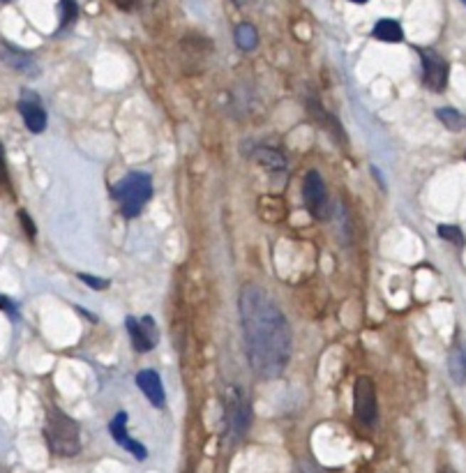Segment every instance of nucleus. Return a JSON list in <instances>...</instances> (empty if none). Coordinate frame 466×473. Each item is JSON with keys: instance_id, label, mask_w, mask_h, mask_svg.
<instances>
[{"instance_id": "obj_1", "label": "nucleus", "mask_w": 466, "mask_h": 473, "mask_svg": "<svg viewBox=\"0 0 466 473\" xmlns=\"http://www.w3.org/2000/svg\"><path fill=\"white\" fill-rule=\"evenodd\" d=\"M245 354L259 378H280L291 361V328L284 312L259 284H247L238 298Z\"/></svg>"}, {"instance_id": "obj_2", "label": "nucleus", "mask_w": 466, "mask_h": 473, "mask_svg": "<svg viewBox=\"0 0 466 473\" xmlns=\"http://www.w3.org/2000/svg\"><path fill=\"white\" fill-rule=\"evenodd\" d=\"M44 439H46V446L51 448L53 455L74 457V455H79V450H81L79 422L70 418L65 411L55 409V406H49V411H46Z\"/></svg>"}, {"instance_id": "obj_3", "label": "nucleus", "mask_w": 466, "mask_h": 473, "mask_svg": "<svg viewBox=\"0 0 466 473\" xmlns=\"http://www.w3.org/2000/svg\"><path fill=\"white\" fill-rule=\"evenodd\" d=\"M113 196L120 206V213L132 220L144 211L153 196V181L144 171H132L113 185Z\"/></svg>"}, {"instance_id": "obj_4", "label": "nucleus", "mask_w": 466, "mask_h": 473, "mask_svg": "<svg viewBox=\"0 0 466 473\" xmlns=\"http://www.w3.org/2000/svg\"><path fill=\"white\" fill-rule=\"evenodd\" d=\"M302 198H305V208L314 220H319V222L330 220L328 189H326V183H323L319 171H309L305 176V183H302Z\"/></svg>"}, {"instance_id": "obj_5", "label": "nucleus", "mask_w": 466, "mask_h": 473, "mask_svg": "<svg viewBox=\"0 0 466 473\" xmlns=\"http://www.w3.org/2000/svg\"><path fill=\"white\" fill-rule=\"evenodd\" d=\"M354 413L358 422H363L365 427H372L378 418L376 386L369 376H358L354 383Z\"/></svg>"}, {"instance_id": "obj_6", "label": "nucleus", "mask_w": 466, "mask_h": 473, "mask_svg": "<svg viewBox=\"0 0 466 473\" xmlns=\"http://www.w3.org/2000/svg\"><path fill=\"white\" fill-rule=\"evenodd\" d=\"M250 402L245 400V395L240 388H229L226 390V427H229V434L240 441L245 437L247 427H250Z\"/></svg>"}, {"instance_id": "obj_7", "label": "nucleus", "mask_w": 466, "mask_h": 473, "mask_svg": "<svg viewBox=\"0 0 466 473\" xmlns=\"http://www.w3.org/2000/svg\"><path fill=\"white\" fill-rule=\"evenodd\" d=\"M420 60H423V83L432 92H443L445 86H448V72H450L448 60L432 49H420Z\"/></svg>"}, {"instance_id": "obj_8", "label": "nucleus", "mask_w": 466, "mask_h": 473, "mask_svg": "<svg viewBox=\"0 0 466 473\" xmlns=\"http://www.w3.org/2000/svg\"><path fill=\"white\" fill-rule=\"evenodd\" d=\"M127 333L132 339V346L137 349L139 354H148L153 351L159 342V333H157V324L153 317H127L125 319Z\"/></svg>"}, {"instance_id": "obj_9", "label": "nucleus", "mask_w": 466, "mask_h": 473, "mask_svg": "<svg viewBox=\"0 0 466 473\" xmlns=\"http://www.w3.org/2000/svg\"><path fill=\"white\" fill-rule=\"evenodd\" d=\"M18 113H21L26 127L31 129L33 134H40V132L46 129V111L35 92L23 90L21 100H18Z\"/></svg>"}, {"instance_id": "obj_10", "label": "nucleus", "mask_w": 466, "mask_h": 473, "mask_svg": "<svg viewBox=\"0 0 466 473\" xmlns=\"http://www.w3.org/2000/svg\"><path fill=\"white\" fill-rule=\"evenodd\" d=\"M109 432H111L113 441H116L118 446L125 448L129 455H134L139 462H144V459L148 457L146 446H141L139 441H134V439H132L129 434H127V413H125V411H120V413L113 415L111 422H109Z\"/></svg>"}, {"instance_id": "obj_11", "label": "nucleus", "mask_w": 466, "mask_h": 473, "mask_svg": "<svg viewBox=\"0 0 466 473\" xmlns=\"http://www.w3.org/2000/svg\"><path fill=\"white\" fill-rule=\"evenodd\" d=\"M307 109H309V113L314 116V120H317L319 125L326 129L332 139L341 141V144H346V137H344V129H341V122H339L335 116H332V113H328L326 107H323L319 100L307 97Z\"/></svg>"}, {"instance_id": "obj_12", "label": "nucleus", "mask_w": 466, "mask_h": 473, "mask_svg": "<svg viewBox=\"0 0 466 473\" xmlns=\"http://www.w3.org/2000/svg\"><path fill=\"white\" fill-rule=\"evenodd\" d=\"M137 386L141 388V393L148 397V402L153 406H164L166 393H164V386H161V376L155 370H141L137 374Z\"/></svg>"}, {"instance_id": "obj_13", "label": "nucleus", "mask_w": 466, "mask_h": 473, "mask_svg": "<svg viewBox=\"0 0 466 473\" xmlns=\"http://www.w3.org/2000/svg\"><path fill=\"white\" fill-rule=\"evenodd\" d=\"M0 58H3L9 68L12 70H16V72H21V74H37V65H35V60H33V55L31 53H26V51H18V49H14V46H9V44H0Z\"/></svg>"}, {"instance_id": "obj_14", "label": "nucleus", "mask_w": 466, "mask_h": 473, "mask_svg": "<svg viewBox=\"0 0 466 473\" xmlns=\"http://www.w3.org/2000/svg\"><path fill=\"white\" fill-rule=\"evenodd\" d=\"M252 155H254L256 162H259L261 166H265L272 174H284V171H287V157H284L282 153H277V150L259 146V148H254Z\"/></svg>"}, {"instance_id": "obj_15", "label": "nucleus", "mask_w": 466, "mask_h": 473, "mask_svg": "<svg viewBox=\"0 0 466 473\" xmlns=\"http://www.w3.org/2000/svg\"><path fill=\"white\" fill-rule=\"evenodd\" d=\"M372 35L381 42H402L404 40L402 26H399L395 18H381V21H376Z\"/></svg>"}, {"instance_id": "obj_16", "label": "nucleus", "mask_w": 466, "mask_h": 473, "mask_svg": "<svg viewBox=\"0 0 466 473\" xmlns=\"http://www.w3.org/2000/svg\"><path fill=\"white\" fill-rule=\"evenodd\" d=\"M448 370H450V376L455 383H460V386L466 383V339L450 354Z\"/></svg>"}, {"instance_id": "obj_17", "label": "nucleus", "mask_w": 466, "mask_h": 473, "mask_svg": "<svg viewBox=\"0 0 466 473\" xmlns=\"http://www.w3.org/2000/svg\"><path fill=\"white\" fill-rule=\"evenodd\" d=\"M436 118H439L443 122V127H448L450 132H464L466 129V116L462 111L452 109V107L436 109Z\"/></svg>"}, {"instance_id": "obj_18", "label": "nucleus", "mask_w": 466, "mask_h": 473, "mask_svg": "<svg viewBox=\"0 0 466 473\" xmlns=\"http://www.w3.org/2000/svg\"><path fill=\"white\" fill-rule=\"evenodd\" d=\"M235 44L240 46L243 51H254L256 44H259V33L252 23H240L235 28Z\"/></svg>"}, {"instance_id": "obj_19", "label": "nucleus", "mask_w": 466, "mask_h": 473, "mask_svg": "<svg viewBox=\"0 0 466 473\" xmlns=\"http://www.w3.org/2000/svg\"><path fill=\"white\" fill-rule=\"evenodd\" d=\"M439 235H441L443 240L457 245V248H462V245H464V233H462L460 226H455V224H441L439 226Z\"/></svg>"}, {"instance_id": "obj_20", "label": "nucleus", "mask_w": 466, "mask_h": 473, "mask_svg": "<svg viewBox=\"0 0 466 473\" xmlns=\"http://www.w3.org/2000/svg\"><path fill=\"white\" fill-rule=\"evenodd\" d=\"M60 7H63V18H60V26H70L74 18L79 16V5L74 3V0H60Z\"/></svg>"}, {"instance_id": "obj_21", "label": "nucleus", "mask_w": 466, "mask_h": 473, "mask_svg": "<svg viewBox=\"0 0 466 473\" xmlns=\"http://www.w3.org/2000/svg\"><path fill=\"white\" fill-rule=\"evenodd\" d=\"M79 280L81 282H85L88 287H92V289H107L109 287V280H102V277H92V275H88V272H81L79 275Z\"/></svg>"}, {"instance_id": "obj_22", "label": "nucleus", "mask_w": 466, "mask_h": 473, "mask_svg": "<svg viewBox=\"0 0 466 473\" xmlns=\"http://www.w3.org/2000/svg\"><path fill=\"white\" fill-rule=\"evenodd\" d=\"M18 220H21V226L26 229V233H28V238H35V233H37V229H35V224H33V220L28 217V213H18Z\"/></svg>"}, {"instance_id": "obj_23", "label": "nucleus", "mask_w": 466, "mask_h": 473, "mask_svg": "<svg viewBox=\"0 0 466 473\" xmlns=\"http://www.w3.org/2000/svg\"><path fill=\"white\" fill-rule=\"evenodd\" d=\"M9 181V174H7V162H5V153H3V146H0V183L7 185Z\"/></svg>"}, {"instance_id": "obj_24", "label": "nucleus", "mask_w": 466, "mask_h": 473, "mask_svg": "<svg viewBox=\"0 0 466 473\" xmlns=\"http://www.w3.org/2000/svg\"><path fill=\"white\" fill-rule=\"evenodd\" d=\"M0 307H3L9 317H16V305H14L12 300H7L5 296H0Z\"/></svg>"}, {"instance_id": "obj_25", "label": "nucleus", "mask_w": 466, "mask_h": 473, "mask_svg": "<svg viewBox=\"0 0 466 473\" xmlns=\"http://www.w3.org/2000/svg\"><path fill=\"white\" fill-rule=\"evenodd\" d=\"M111 3L116 7H120V9H132L137 5V0H111Z\"/></svg>"}, {"instance_id": "obj_26", "label": "nucleus", "mask_w": 466, "mask_h": 473, "mask_svg": "<svg viewBox=\"0 0 466 473\" xmlns=\"http://www.w3.org/2000/svg\"><path fill=\"white\" fill-rule=\"evenodd\" d=\"M300 473H319L314 467H307V464H300Z\"/></svg>"}, {"instance_id": "obj_27", "label": "nucleus", "mask_w": 466, "mask_h": 473, "mask_svg": "<svg viewBox=\"0 0 466 473\" xmlns=\"http://www.w3.org/2000/svg\"><path fill=\"white\" fill-rule=\"evenodd\" d=\"M351 3H360V5H363V3H367V0H351Z\"/></svg>"}, {"instance_id": "obj_28", "label": "nucleus", "mask_w": 466, "mask_h": 473, "mask_svg": "<svg viewBox=\"0 0 466 473\" xmlns=\"http://www.w3.org/2000/svg\"><path fill=\"white\" fill-rule=\"evenodd\" d=\"M439 473H452V471H448V469H445V471H439Z\"/></svg>"}, {"instance_id": "obj_29", "label": "nucleus", "mask_w": 466, "mask_h": 473, "mask_svg": "<svg viewBox=\"0 0 466 473\" xmlns=\"http://www.w3.org/2000/svg\"><path fill=\"white\" fill-rule=\"evenodd\" d=\"M462 3H464V5H466V0H462Z\"/></svg>"}, {"instance_id": "obj_30", "label": "nucleus", "mask_w": 466, "mask_h": 473, "mask_svg": "<svg viewBox=\"0 0 466 473\" xmlns=\"http://www.w3.org/2000/svg\"><path fill=\"white\" fill-rule=\"evenodd\" d=\"M0 473H3V471H0Z\"/></svg>"}]
</instances>
